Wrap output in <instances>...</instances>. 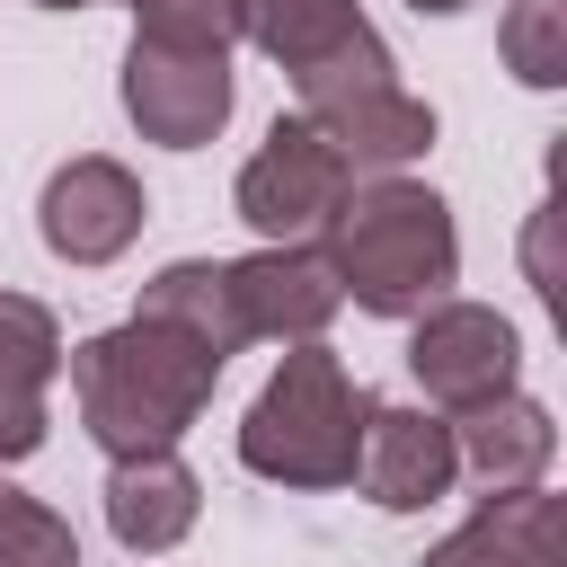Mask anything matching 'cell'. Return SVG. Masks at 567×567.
Instances as JSON below:
<instances>
[{
	"label": "cell",
	"mask_w": 567,
	"mask_h": 567,
	"mask_svg": "<svg viewBox=\"0 0 567 567\" xmlns=\"http://www.w3.org/2000/svg\"><path fill=\"white\" fill-rule=\"evenodd\" d=\"M301 124H319L346 168H381V177H399V168L434 142V106H425L408 80L363 89V97H346V106H328V115H301Z\"/></svg>",
	"instance_id": "5bb4252c"
},
{
	"label": "cell",
	"mask_w": 567,
	"mask_h": 567,
	"mask_svg": "<svg viewBox=\"0 0 567 567\" xmlns=\"http://www.w3.org/2000/svg\"><path fill=\"white\" fill-rule=\"evenodd\" d=\"M133 35L186 44V53H230L239 44V0H133Z\"/></svg>",
	"instance_id": "ac0fdd59"
},
{
	"label": "cell",
	"mask_w": 567,
	"mask_h": 567,
	"mask_svg": "<svg viewBox=\"0 0 567 567\" xmlns=\"http://www.w3.org/2000/svg\"><path fill=\"white\" fill-rule=\"evenodd\" d=\"M230 301H239V328L248 337L310 346L337 319V275L319 266V248H257V257L230 266Z\"/></svg>",
	"instance_id": "30bf717a"
},
{
	"label": "cell",
	"mask_w": 567,
	"mask_h": 567,
	"mask_svg": "<svg viewBox=\"0 0 567 567\" xmlns=\"http://www.w3.org/2000/svg\"><path fill=\"white\" fill-rule=\"evenodd\" d=\"M0 567H80V540H71V523H62L53 505L18 496L9 478H0Z\"/></svg>",
	"instance_id": "d6986e66"
},
{
	"label": "cell",
	"mask_w": 567,
	"mask_h": 567,
	"mask_svg": "<svg viewBox=\"0 0 567 567\" xmlns=\"http://www.w3.org/2000/svg\"><path fill=\"white\" fill-rule=\"evenodd\" d=\"M142 177L124 168V159H97V151H80V159H62L53 177H44V204H35V230H44V248L53 257H71V266H106V257H124L133 239H142Z\"/></svg>",
	"instance_id": "52a82bcc"
},
{
	"label": "cell",
	"mask_w": 567,
	"mask_h": 567,
	"mask_svg": "<svg viewBox=\"0 0 567 567\" xmlns=\"http://www.w3.org/2000/svg\"><path fill=\"white\" fill-rule=\"evenodd\" d=\"M319 266L337 275V301L372 310V319H416L434 301H452L461 284V239H452V204L416 177H372L346 186L337 221L319 230Z\"/></svg>",
	"instance_id": "7a4b0ae2"
},
{
	"label": "cell",
	"mask_w": 567,
	"mask_h": 567,
	"mask_svg": "<svg viewBox=\"0 0 567 567\" xmlns=\"http://www.w3.org/2000/svg\"><path fill=\"white\" fill-rule=\"evenodd\" d=\"M142 319L186 328V337H195V346H213L221 363L248 346L239 301H230V266H213V257H177V266H159V275L142 284Z\"/></svg>",
	"instance_id": "2e32d148"
},
{
	"label": "cell",
	"mask_w": 567,
	"mask_h": 567,
	"mask_svg": "<svg viewBox=\"0 0 567 567\" xmlns=\"http://www.w3.org/2000/svg\"><path fill=\"white\" fill-rule=\"evenodd\" d=\"M346 186H354V168L337 159V142H328L319 124L284 115V124L257 142V159L239 168V221H248L266 248H310V239L337 221Z\"/></svg>",
	"instance_id": "277c9868"
},
{
	"label": "cell",
	"mask_w": 567,
	"mask_h": 567,
	"mask_svg": "<svg viewBox=\"0 0 567 567\" xmlns=\"http://www.w3.org/2000/svg\"><path fill=\"white\" fill-rule=\"evenodd\" d=\"M71 363V399H80V425L115 452V461H142V452H177V434L204 416L213 381H221V354L195 346L186 328L168 319H124L89 346L62 354Z\"/></svg>",
	"instance_id": "6da1fadb"
},
{
	"label": "cell",
	"mask_w": 567,
	"mask_h": 567,
	"mask_svg": "<svg viewBox=\"0 0 567 567\" xmlns=\"http://www.w3.org/2000/svg\"><path fill=\"white\" fill-rule=\"evenodd\" d=\"M461 461H452V425L434 408H363V452H354V487L381 514H416L434 496H452Z\"/></svg>",
	"instance_id": "ba28073f"
},
{
	"label": "cell",
	"mask_w": 567,
	"mask_h": 567,
	"mask_svg": "<svg viewBox=\"0 0 567 567\" xmlns=\"http://www.w3.org/2000/svg\"><path fill=\"white\" fill-rule=\"evenodd\" d=\"M496 44H505V71L523 89H558L567 80V0H514Z\"/></svg>",
	"instance_id": "e0dca14e"
},
{
	"label": "cell",
	"mask_w": 567,
	"mask_h": 567,
	"mask_svg": "<svg viewBox=\"0 0 567 567\" xmlns=\"http://www.w3.org/2000/svg\"><path fill=\"white\" fill-rule=\"evenodd\" d=\"M416 567H567V523H558V496L549 487H505V496H478V514L434 540Z\"/></svg>",
	"instance_id": "9c48e42d"
},
{
	"label": "cell",
	"mask_w": 567,
	"mask_h": 567,
	"mask_svg": "<svg viewBox=\"0 0 567 567\" xmlns=\"http://www.w3.org/2000/svg\"><path fill=\"white\" fill-rule=\"evenodd\" d=\"M124 115L142 124V142L195 151L230 124V53H186V44H151L133 35L124 53Z\"/></svg>",
	"instance_id": "8992f818"
},
{
	"label": "cell",
	"mask_w": 567,
	"mask_h": 567,
	"mask_svg": "<svg viewBox=\"0 0 567 567\" xmlns=\"http://www.w3.org/2000/svg\"><path fill=\"white\" fill-rule=\"evenodd\" d=\"M408 372H416V390H425L443 416H461V408H487V399L514 390L523 337H514V319H496L487 301H434V310H416Z\"/></svg>",
	"instance_id": "5b68a950"
},
{
	"label": "cell",
	"mask_w": 567,
	"mask_h": 567,
	"mask_svg": "<svg viewBox=\"0 0 567 567\" xmlns=\"http://www.w3.org/2000/svg\"><path fill=\"white\" fill-rule=\"evenodd\" d=\"M443 425H452V461H461L487 496L540 487V470H549V452H558L549 408L523 399V390H505V399H487V408H461V416H443Z\"/></svg>",
	"instance_id": "8fae6325"
},
{
	"label": "cell",
	"mask_w": 567,
	"mask_h": 567,
	"mask_svg": "<svg viewBox=\"0 0 567 567\" xmlns=\"http://www.w3.org/2000/svg\"><path fill=\"white\" fill-rule=\"evenodd\" d=\"M44 9H89V0H44Z\"/></svg>",
	"instance_id": "44dd1931"
},
{
	"label": "cell",
	"mask_w": 567,
	"mask_h": 567,
	"mask_svg": "<svg viewBox=\"0 0 567 567\" xmlns=\"http://www.w3.org/2000/svg\"><path fill=\"white\" fill-rule=\"evenodd\" d=\"M408 9H425V18H452V9H470V0H408Z\"/></svg>",
	"instance_id": "ffe728a7"
},
{
	"label": "cell",
	"mask_w": 567,
	"mask_h": 567,
	"mask_svg": "<svg viewBox=\"0 0 567 567\" xmlns=\"http://www.w3.org/2000/svg\"><path fill=\"white\" fill-rule=\"evenodd\" d=\"M204 514V487L177 452H142V461H115L106 470V532L133 549V558H159L195 532Z\"/></svg>",
	"instance_id": "4fadbf2b"
},
{
	"label": "cell",
	"mask_w": 567,
	"mask_h": 567,
	"mask_svg": "<svg viewBox=\"0 0 567 567\" xmlns=\"http://www.w3.org/2000/svg\"><path fill=\"white\" fill-rule=\"evenodd\" d=\"M363 27H372V18H363L354 0H239V35H248L257 53H275L292 80L319 71V62H337Z\"/></svg>",
	"instance_id": "9a60e30c"
},
{
	"label": "cell",
	"mask_w": 567,
	"mask_h": 567,
	"mask_svg": "<svg viewBox=\"0 0 567 567\" xmlns=\"http://www.w3.org/2000/svg\"><path fill=\"white\" fill-rule=\"evenodd\" d=\"M363 390L346 381V363L310 337L275 363V381L257 390L248 425H239V461L275 487H354V452H363Z\"/></svg>",
	"instance_id": "3957f363"
},
{
	"label": "cell",
	"mask_w": 567,
	"mask_h": 567,
	"mask_svg": "<svg viewBox=\"0 0 567 567\" xmlns=\"http://www.w3.org/2000/svg\"><path fill=\"white\" fill-rule=\"evenodd\" d=\"M62 372V328L44 301L0 292V461H27L44 443V390Z\"/></svg>",
	"instance_id": "7c38bea8"
}]
</instances>
